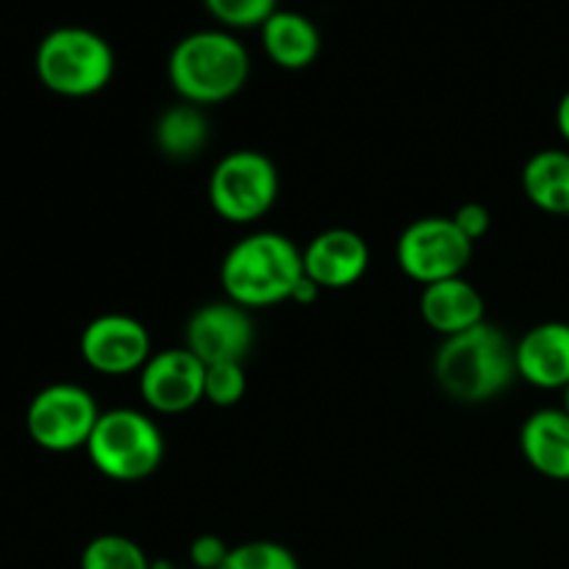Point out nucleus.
Segmentation results:
<instances>
[{"label": "nucleus", "instance_id": "nucleus-2", "mask_svg": "<svg viewBox=\"0 0 569 569\" xmlns=\"http://www.w3.org/2000/svg\"><path fill=\"white\" fill-rule=\"evenodd\" d=\"M303 278V250L278 231L248 233L220 264L226 298L248 311L292 300Z\"/></svg>", "mask_w": 569, "mask_h": 569}, {"label": "nucleus", "instance_id": "nucleus-5", "mask_svg": "<svg viewBox=\"0 0 569 569\" xmlns=\"http://www.w3.org/2000/svg\"><path fill=\"white\" fill-rule=\"evenodd\" d=\"M87 456L100 476L120 483L144 481L164 459V437L144 411H100L98 426L87 442Z\"/></svg>", "mask_w": 569, "mask_h": 569}, {"label": "nucleus", "instance_id": "nucleus-16", "mask_svg": "<svg viewBox=\"0 0 569 569\" xmlns=\"http://www.w3.org/2000/svg\"><path fill=\"white\" fill-rule=\"evenodd\" d=\"M261 44L272 64L281 70H303L320 56V31L306 14L292 9H278L261 26Z\"/></svg>", "mask_w": 569, "mask_h": 569}, {"label": "nucleus", "instance_id": "nucleus-15", "mask_svg": "<svg viewBox=\"0 0 569 569\" xmlns=\"http://www.w3.org/2000/svg\"><path fill=\"white\" fill-rule=\"evenodd\" d=\"M520 450L531 470L550 481H569V415L539 409L520 428Z\"/></svg>", "mask_w": 569, "mask_h": 569}, {"label": "nucleus", "instance_id": "nucleus-4", "mask_svg": "<svg viewBox=\"0 0 569 569\" xmlns=\"http://www.w3.org/2000/svg\"><path fill=\"white\" fill-rule=\"evenodd\" d=\"M33 70L48 92L89 98L103 92L114 78V50L92 28L61 26L37 44Z\"/></svg>", "mask_w": 569, "mask_h": 569}, {"label": "nucleus", "instance_id": "nucleus-17", "mask_svg": "<svg viewBox=\"0 0 569 569\" xmlns=\"http://www.w3.org/2000/svg\"><path fill=\"white\" fill-rule=\"evenodd\" d=\"M522 192L545 214L569 217V150H537L522 167Z\"/></svg>", "mask_w": 569, "mask_h": 569}, {"label": "nucleus", "instance_id": "nucleus-12", "mask_svg": "<svg viewBox=\"0 0 569 569\" xmlns=\"http://www.w3.org/2000/svg\"><path fill=\"white\" fill-rule=\"evenodd\" d=\"M370 267V244L350 228L320 231L303 248V270L320 289H348L365 278Z\"/></svg>", "mask_w": 569, "mask_h": 569}, {"label": "nucleus", "instance_id": "nucleus-3", "mask_svg": "<svg viewBox=\"0 0 569 569\" xmlns=\"http://www.w3.org/2000/svg\"><path fill=\"white\" fill-rule=\"evenodd\" d=\"M250 76L248 48L228 31L187 33L172 48L167 78L183 103L214 106L242 92Z\"/></svg>", "mask_w": 569, "mask_h": 569}, {"label": "nucleus", "instance_id": "nucleus-14", "mask_svg": "<svg viewBox=\"0 0 569 569\" xmlns=\"http://www.w3.org/2000/svg\"><path fill=\"white\" fill-rule=\"evenodd\" d=\"M420 315L439 337H456L487 320V300L465 276L422 287Z\"/></svg>", "mask_w": 569, "mask_h": 569}, {"label": "nucleus", "instance_id": "nucleus-24", "mask_svg": "<svg viewBox=\"0 0 569 569\" xmlns=\"http://www.w3.org/2000/svg\"><path fill=\"white\" fill-rule=\"evenodd\" d=\"M228 545L217 533H203L189 545V565L194 569H220L228 556Z\"/></svg>", "mask_w": 569, "mask_h": 569}, {"label": "nucleus", "instance_id": "nucleus-20", "mask_svg": "<svg viewBox=\"0 0 569 569\" xmlns=\"http://www.w3.org/2000/svg\"><path fill=\"white\" fill-rule=\"evenodd\" d=\"M220 569H300L292 550L272 539H253L228 550Z\"/></svg>", "mask_w": 569, "mask_h": 569}, {"label": "nucleus", "instance_id": "nucleus-21", "mask_svg": "<svg viewBox=\"0 0 569 569\" xmlns=\"http://www.w3.org/2000/svg\"><path fill=\"white\" fill-rule=\"evenodd\" d=\"M248 392V372L242 361H220V365L206 367L203 400H209L217 409H231L242 403Z\"/></svg>", "mask_w": 569, "mask_h": 569}, {"label": "nucleus", "instance_id": "nucleus-27", "mask_svg": "<svg viewBox=\"0 0 569 569\" xmlns=\"http://www.w3.org/2000/svg\"><path fill=\"white\" fill-rule=\"evenodd\" d=\"M561 409H565L567 415H569V387L565 389V406H561Z\"/></svg>", "mask_w": 569, "mask_h": 569}, {"label": "nucleus", "instance_id": "nucleus-25", "mask_svg": "<svg viewBox=\"0 0 569 569\" xmlns=\"http://www.w3.org/2000/svg\"><path fill=\"white\" fill-rule=\"evenodd\" d=\"M556 128H559L561 137L569 142V89L561 94L559 106H556Z\"/></svg>", "mask_w": 569, "mask_h": 569}, {"label": "nucleus", "instance_id": "nucleus-26", "mask_svg": "<svg viewBox=\"0 0 569 569\" xmlns=\"http://www.w3.org/2000/svg\"><path fill=\"white\" fill-rule=\"evenodd\" d=\"M153 569H176V567L167 565V561H153Z\"/></svg>", "mask_w": 569, "mask_h": 569}, {"label": "nucleus", "instance_id": "nucleus-7", "mask_svg": "<svg viewBox=\"0 0 569 569\" xmlns=\"http://www.w3.org/2000/svg\"><path fill=\"white\" fill-rule=\"evenodd\" d=\"M100 409L92 392L78 383H50L39 389L26 411V431L48 453H72L87 448Z\"/></svg>", "mask_w": 569, "mask_h": 569}, {"label": "nucleus", "instance_id": "nucleus-18", "mask_svg": "<svg viewBox=\"0 0 569 569\" xmlns=\"http://www.w3.org/2000/svg\"><path fill=\"white\" fill-rule=\"evenodd\" d=\"M209 117L194 103L170 106L159 114L153 128L156 148L172 161H192L209 144Z\"/></svg>", "mask_w": 569, "mask_h": 569}, {"label": "nucleus", "instance_id": "nucleus-8", "mask_svg": "<svg viewBox=\"0 0 569 569\" xmlns=\"http://www.w3.org/2000/svg\"><path fill=\"white\" fill-rule=\"evenodd\" d=\"M476 244L461 233L453 217H420L398 239V264L420 287L459 278L472 259Z\"/></svg>", "mask_w": 569, "mask_h": 569}, {"label": "nucleus", "instance_id": "nucleus-11", "mask_svg": "<svg viewBox=\"0 0 569 569\" xmlns=\"http://www.w3.org/2000/svg\"><path fill=\"white\" fill-rule=\"evenodd\" d=\"M256 326L248 309H242L233 300H214L206 303L189 317L187 322V345L206 367L220 365V361H242L248 359L253 348Z\"/></svg>", "mask_w": 569, "mask_h": 569}, {"label": "nucleus", "instance_id": "nucleus-6", "mask_svg": "<svg viewBox=\"0 0 569 569\" xmlns=\"http://www.w3.org/2000/svg\"><path fill=\"white\" fill-rule=\"evenodd\" d=\"M278 170L261 150H231L214 164L209 176V203L222 220L250 226L276 206Z\"/></svg>", "mask_w": 569, "mask_h": 569}, {"label": "nucleus", "instance_id": "nucleus-1", "mask_svg": "<svg viewBox=\"0 0 569 569\" xmlns=\"http://www.w3.org/2000/svg\"><path fill=\"white\" fill-rule=\"evenodd\" d=\"M433 378L439 389L459 403H489L517 381L515 342L489 320L456 337H445L433 353Z\"/></svg>", "mask_w": 569, "mask_h": 569}, {"label": "nucleus", "instance_id": "nucleus-19", "mask_svg": "<svg viewBox=\"0 0 569 569\" xmlns=\"http://www.w3.org/2000/svg\"><path fill=\"white\" fill-rule=\"evenodd\" d=\"M78 569H153V561L131 537L100 533L81 550Z\"/></svg>", "mask_w": 569, "mask_h": 569}, {"label": "nucleus", "instance_id": "nucleus-10", "mask_svg": "<svg viewBox=\"0 0 569 569\" xmlns=\"http://www.w3.org/2000/svg\"><path fill=\"white\" fill-rule=\"evenodd\" d=\"M206 365L189 348H167L139 370V395L159 415H183L203 400Z\"/></svg>", "mask_w": 569, "mask_h": 569}, {"label": "nucleus", "instance_id": "nucleus-9", "mask_svg": "<svg viewBox=\"0 0 569 569\" xmlns=\"http://www.w3.org/2000/svg\"><path fill=\"white\" fill-rule=\"evenodd\" d=\"M81 359L100 376H131L153 356L150 333L137 317L109 311L94 317L81 331Z\"/></svg>", "mask_w": 569, "mask_h": 569}, {"label": "nucleus", "instance_id": "nucleus-13", "mask_svg": "<svg viewBox=\"0 0 569 569\" xmlns=\"http://www.w3.org/2000/svg\"><path fill=\"white\" fill-rule=\"evenodd\" d=\"M517 378L537 389L569 387V322L548 320L515 342Z\"/></svg>", "mask_w": 569, "mask_h": 569}, {"label": "nucleus", "instance_id": "nucleus-22", "mask_svg": "<svg viewBox=\"0 0 569 569\" xmlns=\"http://www.w3.org/2000/svg\"><path fill=\"white\" fill-rule=\"evenodd\" d=\"M209 14L226 28H261L278 11V0H203Z\"/></svg>", "mask_w": 569, "mask_h": 569}, {"label": "nucleus", "instance_id": "nucleus-23", "mask_svg": "<svg viewBox=\"0 0 569 569\" xmlns=\"http://www.w3.org/2000/svg\"><path fill=\"white\" fill-rule=\"evenodd\" d=\"M453 222L461 228V233L476 244L478 239L487 237L489 228H492V211H489L483 203H478V200H470V203L456 209Z\"/></svg>", "mask_w": 569, "mask_h": 569}]
</instances>
